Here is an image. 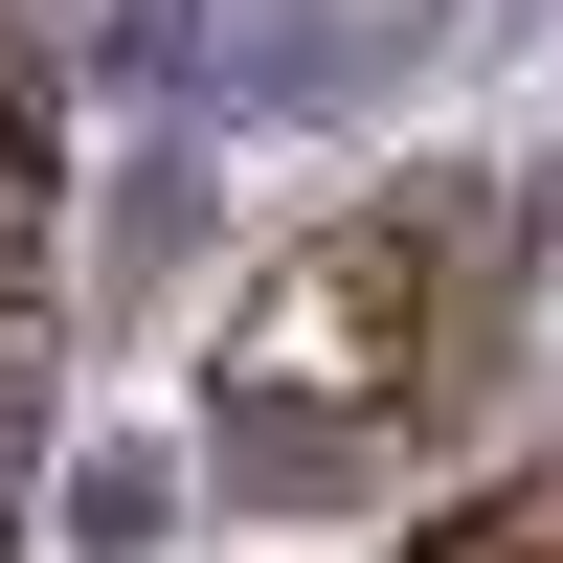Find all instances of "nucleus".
Listing matches in <instances>:
<instances>
[{
    "instance_id": "f257e3e1",
    "label": "nucleus",
    "mask_w": 563,
    "mask_h": 563,
    "mask_svg": "<svg viewBox=\"0 0 563 563\" xmlns=\"http://www.w3.org/2000/svg\"><path fill=\"white\" fill-rule=\"evenodd\" d=\"M474 361H496V203H451V180H429V203L316 225V249L225 316V361H203V451H225V496H339L361 451L429 429Z\"/></svg>"
},
{
    "instance_id": "f03ea898",
    "label": "nucleus",
    "mask_w": 563,
    "mask_h": 563,
    "mask_svg": "<svg viewBox=\"0 0 563 563\" xmlns=\"http://www.w3.org/2000/svg\"><path fill=\"white\" fill-rule=\"evenodd\" d=\"M45 249H68V158L0 135V316H45Z\"/></svg>"
},
{
    "instance_id": "7ed1b4c3",
    "label": "nucleus",
    "mask_w": 563,
    "mask_h": 563,
    "mask_svg": "<svg viewBox=\"0 0 563 563\" xmlns=\"http://www.w3.org/2000/svg\"><path fill=\"white\" fill-rule=\"evenodd\" d=\"M45 406H68V384H45V316H0V519L45 496Z\"/></svg>"
},
{
    "instance_id": "20e7f679",
    "label": "nucleus",
    "mask_w": 563,
    "mask_h": 563,
    "mask_svg": "<svg viewBox=\"0 0 563 563\" xmlns=\"http://www.w3.org/2000/svg\"><path fill=\"white\" fill-rule=\"evenodd\" d=\"M158 519H180V474H158V451H90V474H68V541H113V563H135Z\"/></svg>"
},
{
    "instance_id": "39448f33",
    "label": "nucleus",
    "mask_w": 563,
    "mask_h": 563,
    "mask_svg": "<svg viewBox=\"0 0 563 563\" xmlns=\"http://www.w3.org/2000/svg\"><path fill=\"white\" fill-rule=\"evenodd\" d=\"M45 90H68V0H0V135H45Z\"/></svg>"
}]
</instances>
